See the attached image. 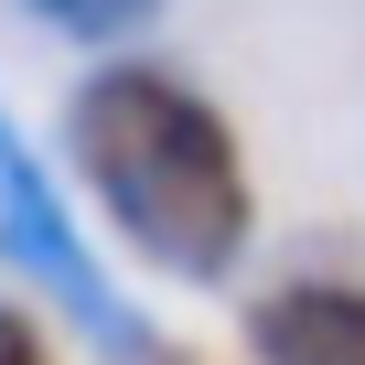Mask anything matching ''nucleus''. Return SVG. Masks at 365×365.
<instances>
[{"mask_svg": "<svg viewBox=\"0 0 365 365\" xmlns=\"http://www.w3.org/2000/svg\"><path fill=\"white\" fill-rule=\"evenodd\" d=\"M65 182L172 290H226L258 247V182H247V150H237L226 108L161 54H108V65L76 76Z\"/></svg>", "mask_w": 365, "mask_h": 365, "instance_id": "obj_1", "label": "nucleus"}, {"mask_svg": "<svg viewBox=\"0 0 365 365\" xmlns=\"http://www.w3.org/2000/svg\"><path fill=\"white\" fill-rule=\"evenodd\" d=\"M0 269H11L54 322H76L97 365H194V354L108 279V258H97L86 226H76V182L33 150V129H22L11 108H0Z\"/></svg>", "mask_w": 365, "mask_h": 365, "instance_id": "obj_2", "label": "nucleus"}, {"mask_svg": "<svg viewBox=\"0 0 365 365\" xmlns=\"http://www.w3.org/2000/svg\"><path fill=\"white\" fill-rule=\"evenodd\" d=\"M247 365H365V279L333 269H290L269 290H247Z\"/></svg>", "mask_w": 365, "mask_h": 365, "instance_id": "obj_3", "label": "nucleus"}, {"mask_svg": "<svg viewBox=\"0 0 365 365\" xmlns=\"http://www.w3.org/2000/svg\"><path fill=\"white\" fill-rule=\"evenodd\" d=\"M22 11L43 22V33H65V43H86V54H129L172 0H22Z\"/></svg>", "mask_w": 365, "mask_h": 365, "instance_id": "obj_4", "label": "nucleus"}, {"mask_svg": "<svg viewBox=\"0 0 365 365\" xmlns=\"http://www.w3.org/2000/svg\"><path fill=\"white\" fill-rule=\"evenodd\" d=\"M0 365H54L43 312H33V301H11V290H0Z\"/></svg>", "mask_w": 365, "mask_h": 365, "instance_id": "obj_5", "label": "nucleus"}]
</instances>
